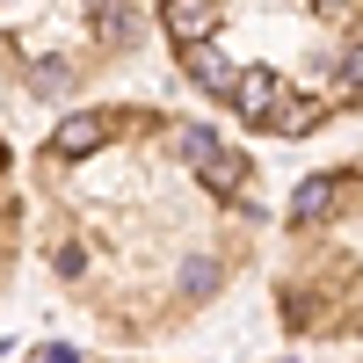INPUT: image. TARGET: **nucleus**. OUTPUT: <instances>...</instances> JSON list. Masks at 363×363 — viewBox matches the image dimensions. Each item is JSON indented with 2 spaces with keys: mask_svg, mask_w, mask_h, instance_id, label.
<instances>
[{
  "mask_svg": "<svg viewBox=\"0 0 363 363\" xmlns=\"http://www.w3.org/2000/svg\"><path fill=\"white\" fill-rule=\"evenodd\" d=\"M356 95H363V37H349V44H342L335 80H327V102H356Z\"/></svg>",
  "mask_w": 363,
  "mask_h": 363,
  "instance_id": "6",
  "label": "nucleus"
},
{
  "mask_svg": "<svg viewBox=\"0 0 363 363\" xmlns=\"http://www.w3.org/2000/svg\"><path fill=\"white\" fill-rule=\"evenodd\" d=\"M87 22H95L102 44H131V37H138V15L124 8V0H116V8H102V15H87Z\"/></svg>",
  "mask_w": 363,
  "mask_h": 363,
  "instance_id": "8",
  "label": "nucleus"
},
{
  "mask_svg": "<svg viewBox=\"0 0 363 363\" xmlns=\"http://www.w3.org/2000/svg\"><path fill=\"white\" fill-rule=\"evenodd\" d=\"M124 124H131V109H80V116H66V124L51 131V160H87V153H102Z\"/></svg>",
  "mask_w": 363,
  "mask_h": 363,
  "instance_id": "1",
  "label": "nucleus"
},
{
  "mask_svg": "<svg viewBox=\"0 0 363 363\" xmlns=\"http://www.w3.org/2000/svg\"><path fill=\"white\" fill-rule=\"evenodd\" d=\"M313 8H320V15H349V0H313Z\"/></svg>",
  "mask_w": 363,
  "mask_h": 363,
  "instance_id": "9",
  "label": "nucleus"
},
{
  "mask_svg": "<svg viewBox=\"0 0 363 363\" xmlns=\"http://www.w3.org/2000/svg\"><path fill=\"white\" fill-rule=\"evenodd\" d=\"M284 87H291V80H277L269 66H240V73H233V87H225V109H233V116H247V124L262 131V116L277 109Z\"/></svg>",
  "mask_w": 363,
  "mask_h": 363,
  "instance_id": "2",
  "label": "nucleus"
},
{
  "mask_svg": "<svg viewBox=\"0 0 363 363\" xmlns=\"http://www.w3.org/2000/svg\"><path fill=\"white\" fill-rule=\"evenodd\" d=\"M327 109H335L327 95H306V87H284V95H277V109L262 116V131H277V138H306V131H320V124H327Z\"/></svg>",
  "mask_w": 363,
  "mask_h": 363,
  "instance_id": "3",
  "label": "nucleus"
},
{
  "mask_svg": "<svg viewBox=\"0 0 363 363\" xmlns=\"http://www.w3.org/2000/svg\"><path fill=\"white\" fill-rule=\"evenodd\" d=\"M29 87H37V95H73V58H29V73H22Z\"/></svg>",
  "mask_w": 363,
  "mask_h": 363,
  "instance_id": "7",
  "label": "nucleus"
},
{
  "mask_svg": "<svg viewBox=\"0 0 363 363\" xmlns=\"http://www.w3.org/2000/svg\"><path fill=\"white\" fill-rule=\"evenodd\" d=\"M102 8H116V0H87V15H102Z\"/></svg>",
  "mask_w": 363,
  "mask_h": 363,
  "instance_id": "10",
  "label": "nucleus"
},
{
  "mask_svg": "<svg viewBox=\"0 0 363 363\" xmlns=\"http://www.w3.org/2000/svg\"><path fill=\"white\" fill-rule=\"evenodd\" d=\"M174 58H182V73H189V80L203 87V95H218V102H225V87H233V73H240V66L225 58V44H218V37H203V44H182Z\"/></svg>",
  "mask_w": 363,
  "mask_h": 363,
  "instance_id": "4",
  "label": "nucleus"
},
{
  "mask_svg": "<svg viewBox=\"0 0 363 363\" xmlns=\"http://www.w3.org/2000/svg\"><path fill=\"white\" fill-rule=\"evenodd\" d=\"M160 22H167L174 51L203 44V37H218V0H160Z\"/></svg>",
  "mask_w": 363,
  "mask_h": 363,
  "instance_id": "5",
  "label": "nucleus"
}]
</instances>
